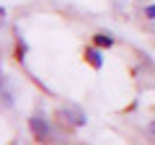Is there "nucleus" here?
<instances>
[{
  "label": "nucleus",
  "instance_id": "7ed1b4c3",
  "mask_svg": "<svg viewBox=\"0 0 155 145\" xmlns=\"http://www.w3.org/2000/svg\"><path fill=\"white\" fill-rule=\"evenodd\" d=\"M85 57H88V62L96 67V70H101V67H104V55H101L96 47H88V49H85Z\"/></svg>",
  "mask_w": 155,
  "mask_h": 145
},
{
  "label": "nucleus",
  "instance_id": "423d86ee",
  "mask_svg": "<svg viewBox=\"0 0 155 145\" xmlns=\"http://www.w3.org/2000/svg\"><path fill=\"white\" fill-rule=\"evenodd\" d=\"M150 130H153V132H155V122H153V127H150Z\"/></svg>",
  "mask_w": 155,
  "mask_h": 145
},
{
  "label": "nucleus",
  "instance_id": "f257e3e1",
  "mask_svg": "<svg viewBox=\"0 0 155 145\" xmlns=\"http://www.w3.org/2000/svg\"><path fill=\"white\" fill-rule=\"evenodd\" d=\"M28 127H31V132H34V137H36V140H47V137H49V132H52V130H49V119H47L41 112L31 114Z\"/></svg>",
  "mask_w": 155,
  "mask_h": 145
},
{
  "label": "nucleus",
  "instance_id": "20e7f679",
  "mask_svg": "<svg viewBox=\"0 0 155 145\" xmlns=\"http://www.w3.org/2000/svg\"><path fill=\"white\" fill-rule=\"evenodd\" d=\"M93 44L96 47H104V49H109L111 44H114V39H111V34H106V31H98L93 36Z\"/></svg>",
  "mask_w": 155,
  "mask_h": 145
},
{
  "label": "nucleus",
  "instance_id": "f03ea898",
  "mask_svg": "<svg viewBox=\"0 0 155 145\" xmlns=\"http://www.w3.org/2000/svg\"><path fill=\"white\" fill-rule=\"evenodd\" d=\"M60 117H62V119H67L70 124H75V127H83V124H85V114L80 112L78 106H72V104L60 106Z\"/></svg>",
  "mask_w": 155,
  "mask_h": 145
},
{
  "label": "nucleus",
  "instance_id": "39448f33",
  "mask_svg": "<svg viewBox=\"0 0 155 145\" xmlns=\"http://www.w3.org/2000/svg\"><path fill=\"white\" fill-rule=\"evenodd\" d=\"M145 18H155V5H145Z\"/></svg>",
  "mask_w": 155,
  "mask_h": 145
}]
</instances>
